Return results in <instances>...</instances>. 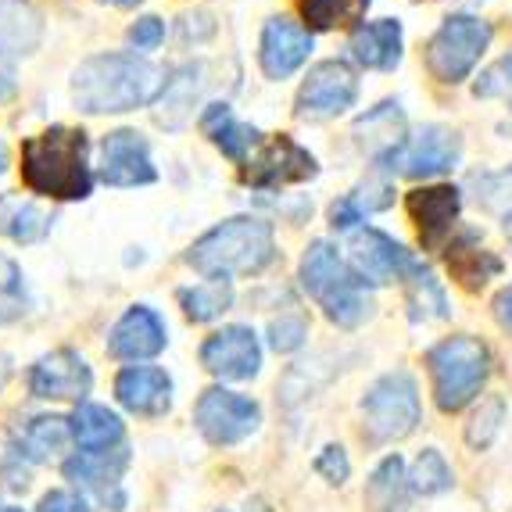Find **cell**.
I'll use <instances>...</instances> for the list:
<instances>
[{
  "mask_svg": "<svg viewBox=\"0 0 512 512\" xmlns=\"http://www.w3.org/2000/svg\"><path fill=\"white\" fill-rule=\"evenodd\" d=\"M405 487H409L405 462L398 459V455H387L366 484L369 509L373 512H405Z\"/></svg>",
  "mask_w": 512,
  "mask_h": 512,
  "instance_id": "cell-29",
  "label": "cell"
},
{
  "mask_svg": "<svg viewBox=\"0 0 512 512\" xmlns=\"http://www.w3.org/2000/svg\"><path fill=\"white\" fill-rule=\"evenodd\" d=\"M391 205H394V187H391V183L366 180V183H359V187L351 190L344 201H337V205H333L330 219H333V226H337V230H351V226H355V222H362L366 215L384 212V208H391Z\"/></svg>",
  "mask_w": 512,
  "mask_h": 512,
  "instance_id": "cell-27",
  "label": "cell"
},
{
  "mask_svg": "<svg viewBox=\"0 0 512 512\" xmlns=\"http://www.w3.org/2000/svg\"><path fill=\"white\" fill-rule=\"evenodd\" d=\"M165 323L158 319V312L147 305H133L126 316L115 323L108 337V351L122 362H140V359H154L165 351Z\"/></svg>",
  "mask_w": 512,
  "mask_h": 512,
  "instance_id": "cell-18",
  "label": "cell"
},
{
  "mask_svg": "<svg viewBox=\"0 0 512 512\" xmlns=\"http://www.w3.org/2000/svg\"><path fill=\"white\" fill-rule=\"evenodd\" d=\"M351 54L366 69H398V61H402V26L394 18H380V22L359 26L351 33Z\"/></svg>",
  "mask_w": 512,
  "mask_h": 512,
  "instance_id": "cell-23",
  "label": "cell"
},
{
  "mask_svg": "<svg viewBox=\"0 0 512 512\" xmlns=\"http://www.w3.org/2000/svg\"><path fill=\"white\" fill-rule=\"evenodd\" d=\"M194 423L205 434V441L237 444L258 430L262 409H258V402L244 398V394L226 391V387H212V391L201 394V402L194 409Z\"/></svg>",
  "mask_w": 512,
  "mask_h": 512,
  "instance_id": "cell-9",
  "label": "cell"
},
{
  "mask_svg": "<svg viewBox=\"0 0 512 512\" xmlns=\"http://www.w3.org/2000/svg\"><path fill=\"white\" fill-rule=\"evenodd\" d=\"M366 430L373 441H402L419 423V391L409 373H387L369 387L366 402Z\"/></svg>",
  "mask_w": 512,
  "mask_h": 512,
  "instance_id": "cell-7",
  "label": "cell"
},
{
  "mask_svg": "<svg viewBox=\"0 0 512 512\" xmlns=\"http://www.w3.org/2000/svg\"><path fill=\"white\" fill-rule=\"evenodd\" d=\"M359 97V76L344 61H323L308 72L298 90V115L301 119H333L355 104Z\"/></svg>",
  "mask_w": 512,
  "mask_h": 512,
  "instance_id": "cell-10",
  "label": "cell"
},
{
  "mask_svg": "<svg viewBox=\"0 0 512 512\" xmlns=\"http://www.w3.org/2000/svg\"><path fill=\"white\" fill-rule=\"evenodd\" d=\"M90 140L83 129L54 126L22 144V180L33 194L54 201H83L94 190L90 172Z\"/></svg>",
  "mask_w": 512,
  "mask_h": 512,
  "instance_id": "cell-2",
  "label": "cell"
},
{
  "mask_svg": "<svg viewBox=\"0 0 512 512\" xmlns=\"http://www.w3.org/2000/svg\"><path fill=\"white\" fill-rule=\"evenodd\" d=\"M308 54H312V33L305 26H298V22H291V18L283 15L265 22L258 58H262V72L269 79L294 76L308 61Z\"/></svg>",
  "mask_w": 512,
  "mask_h": 512,
  "instance_id": "cell-17",
  "label": "cell"
},
{
  "mask_svg": "<svg viewBox=\"0 0 512 512\" xmlns=\"http://www.w3.org/2000/svg\"><path fill=\"white\" fill-rule=\"evenodd\" d=\"M126 462H129L126 448H115V452H83L65 462V477H69L83 495L97 498V502H104V505L111 502L115 512H119L122 505H126V498H122V491H119V477H122V470H126Z\"/></svg>",
  "mask_w": 512,
  "mask_h": 512,
  "instance_id": "cell-16",
  "label": "cell"
},
{
  "mask_svg": "<svg viewBox=\"0 0 512 512\" xmlns=\"http://www.w3.org/2000/svg\"><path fill=\"white\" fill-rule=\"evenodd\" d=\"M319 172L316 158L291 140L287 133H276V137L262 140V144L251 151V158L244 162V183L258 190H276L287 187V183H305Z\"/></svg>",
  "mask_w": 512,
  "mask_h": 512,
  "instance_id": "cell-8",
  "label": "cell"
},
{
  "mask_svg": "<svg viewBox=\"0 0 512 512\" xmlns=\"http://www.w3.org/2000/svg\"><path fill=\"white\" fill-rule=\"evenodd\" d=\"M305 29H351L369 11V0H298Z\"/></svg>",
  "mask_w": 512,
  "mask_h": 512,
  "instance_id": "cell-31",
  "label": "cell"
},
{
  "mask_svg": "<svg viewBox=\"0 0 512 512\" xmlns=\"http://www.w3.org/2000/svg\"><path fill=\"white\" fill-rule=\"evenodd\" d=\"M495 308H498V319H502V326H509V330H512V287H505V291L498 294Z\"/></svg>",
  "mask_w": 512,
  "mask_h": 512,
  "instance_id": "cell-44",
  "label": "cell"
},
{
  "mask_svg": "<svg viewBox=\"0 0 512 512\" xmlns=\"http://www.w3.org/2000/svg\"><path fill=\"white\" fill-rule=\"evenodd\" d=\"M180 305L194 323H212L233 305V283L226 276H212V280L180 291Z\"/></svg>",
  "mask_w": 512,
  "mask_h": 512,
  "instance_id": "cell-32",
  "label": "cell"
},
{
  "mask_svg": "<svg viewBox=\"0 0 512 512\" xmlns=\"http://www.w3.org/2000/svg\"><path fill=\"white\" fill-rule=\"evenodd\" d=\"M427 366L430 376H434L437 409L459 412L487 384V376H491V351H487L484 341H477L470 333H459V337H448V341L430 348Z\"/></svg>",
  "mask_w": 512,
  "mask_h": 512,
  "instance_id": "cell-5",
  "label": "cell"
},
{
  "mask_svg": "<svg viewBox=\"0 0 512 512\" xmlns=\"http://www.w3.org/2000/svg\"><path fill=\"white\" fill-rule=\"evenodd\" d=\"M462 158V140L459 133L444 126H423L412 140H405V147L398 151L394 162L402 165L405 176L412 180H430L441 172H452Z\"/></svg>",
  "mask_w": 512,
  "mask_h": 512,
  "instance_id": "cell-15",
  "label": "cell"
},
{
  "mask_svg": "<svg viewBox=\"0 0 512 512\" xmlns=\"http://www.w3.org/2000/svg\"><path fill=\"white\" fill-rule=\"evenodd\" d=\"M0 512H26V509H18V505H0Z\"/></svg>",
  "mask_w": 512,
  "mask_h": 512,
  "instance_id": "cell-50",
  "label": "cell"
},
{
  "mask_svg": "<svg viewBox=\"0 0 512 512\" xmlns=\"http://www.w3.org/2000/svg\"><path fill=\"white\" fill-rule=\"evenodd\" d=\"M462 197L455 187H419L409 194V215L419 226V240L423 248H441L448 233H452L455 219H459Z\"/></svg>",
  "mask_w": 512,
  "mask_h": 512,
  "instance_id": "cell-19",
  "label": "cell"
},
{
  "mask_svg": "<svg viewBox=\"0 0 512 512\" xmlns=\"http://www.w3.org/2000/svg\"><path fill=\"white\" fill-rule=\"evenodd\" d=\"M94 387V373L86 366L83 355L61 348L43 355L29 373V391L36 398H54V402H83Z\"/></svg>",
  "mask_w": 512,
  "mask_h": 512,
  "instance_id": "cell-14",
  "label": "cell"
},
{
  "mask_svg": "<svg viewBox=\"0 0 512 512\" xmlns=\"http://www.w3.org/2000/svg\"><path fill=\"white\" fill-rule=\"evenodd\" d=\"M43 40V15L33 0H0V61L26 58Z\"/></svg>",
  "mask_w": 512,
  "mask_h": 512,
  "instance_id": "cell-21",
  "label": "cell"
},
{
  "mask_svg": "<svg viewBox=\"0 0 512 512\" xmlns=\"http://www.w3.org/2000/svg\"><path fill=\"white\" fill-rule=\"evenodd\" d=\"M201 366L219 380H251L262 369V348L248 326H222L201 348Z\"/></svg>",
  "mask_w": 512,
  "mask_h": 512,
  "instance_id": "cell-13",
  "label": "cell"
},
{
  "mask_svg": "<svg viewBox=\"0 0 512 512\" xmlns=\"http://www.w3.org/2000/svg\"><path fill=\"white\" fill-rule=\"evenodd\" d=\"M452 480H455L452 466L444 462V455L434 452V448H427V452L416 459V466H412L409 487L416 491V495H441V491L452 487Z\"/></svg>",
  "mask_w": 512,
  "mask_h": 512,
  "instance_id": "cell-34",
  "label": "cell"
},
{
  "mask_svg": "<svg viewBox=\"0 0 512 512\" xmlns=\"http://www.w3.org/2000/svg\"><path fill=\"white\" fill-rule=\"evenodd\" d=\"M448 269H452V276L462 283V287H470V291H480L491 276L502 273V262H498L495 255L487 248H480L477 237H462L459 244H452L448 248Z\"/></svg>",
  "mask_w": 512,
  "mask_h": 512,
  "instance_id": "cell-25",
  "label": "cell"
},
{
  "mask_svg": "<svg viewBox=\"0 0 512 512\" xmlns=\"http://www.w3.org/2000/svg\"><path fill=\"white\" fill-rule=\"evenodd\" d=\"M47 230H51V215L40 205L11 194L0 197V233L4 237L18 240V244H33V240L47 237Z\"/></svg>",
  "mask_w": 512,
  "mask_h": 512,
  "instance_id": "cell-28",
  "label": "cell"
},
{
  "mask_svg": "<svg viewBox=\"0 0 512 512\" xmlns=\"http://www.w3.org/2000/svg\"><path fill=\"white\" fill-rule=\"evenodd\" d=\"M108 4H119V8H129V4H137V0H108Z\"/></svg>",
  "mask_w": 512,
  "mask_h": 512,
  "instance_id": "cell-49",
  "label": "cell"
},
{
  "mask_svg": "<svg viewBox=\"0 0 512 512\" xmlns=\"http://www.w3.org/2000/svg\"><path fill=\"white\" fill-rule=\"evenodd\" d=\"M26 301V276L8 255H0V326L15 323L26 312Z\"/></svg>",
  "mask_w": 512,
  "mask_h": 512,
  "instance_id": "cell-35",
  "label": "cell"
},
{
  "mask_svg": "<svg viewBox=\"0 0 512 512\" xmlns=\"http://www.w3.org/2000/svg\"><path fill=\"white\" fill-rule=\"evenodd\" d=\"M351 269H355L362 280L384 287V283H394V280H409L419 269V262L398 244V240L387 237V233L359 230L351 237Z\"/></svg>",
  "mask_w": 512,
  "mask_h": 512,
  "instance_id": "cell-11",
  "label": "cell"
},
{
  "mask_svg": "<svg viewBox=\"0 0 512 512\" xmlns=\"http://www.w3.org/2000/svg\"><path fill=\"white\" fill-rule=\"evenodd\" d=\"M72 430L83 452H111L122 441V419L104 405H79L72 416Z\"/></svg>",
  "mask_w": 512,
  "mask_h": 512,
  "instance_id": "cell-26",
  "label": "cell"
},
{
  "mask_svg": "<svg viewBox=\"0 0 512 512\" xmlns=\"http://www.w3.org/2000/svg\"><path fill=\"white\" fill-rule=\"evenodd\" d=\"M76 441L72 419L65 416H40L29 423L26 430V455L33 462H51L61 452H69V444Z\"/></svg>",
  "mask_w": 512,
  "mask_h": 512,
  "instance_id": "cell-30",
  "label": "cell"
},
{
  "mask_svg": "<svg viewBox=\"0 0 512 512\" xmlns=\"http://www.w3.org/2000/svg\"><path fill=\"white\" fill-rule=\"evenodd\" d=\"M162 40H165V22L162 18H154V15L140 18L137 26L129 29V43H133L137 51H154Z\"/></svg>",
  "mask_w": 512,
  "mask_h": 512,
  "instance_id": "cell-41",
  "label": "cell"
},
{
  "mask_svg": "<svg viewBox=\"0 0 512 512\" xmlns=\"http://www.w3.org/2000/svg\"><path fill=\"white\" fill-rule=\"evenodd\" d=\"M8 380H11V359L0 351V391H4V384H8Z\"/></svg>",
  "mask_w": 512,
  "mask_h": 512,
  "instance_id": "cell-46",
  "label": "cell"
},
{
  "mask_svg": "<svg viewBox=\"0 0 512 512\" xmlns=\"http://www.w3.org/2000/svg\"><path fill=\"white\" fill-rule=\"evenodd\" d=\"M276 258V240L273 226L265 219H251V215H237L226 219L222 226L208 230L205 237L190 248L187 262L197 273L212 276H251L262 273L265 265Z\"/></svg>",
  "mask_w": 512,
  "mask_h": 512,
  "instance_id": "cell-3",
  "label": "cell"
},
{
  "mask_svg": "<svg viewBox=\"0 0 512 512\" xmlns=\"http://www.w3.org/2000/svg\"><path fill=\"white\" fill-rule=\"evenodd\" d=\"M505 237H509V244H512V212L505 215Z\"/></svg>",
  "mask_w": 512,
  "mask_h": 512,
  "instance_id": "cell-48",
  "label": "cell"
},
{
  "mask_svg": "<svg viewBox=\"0 0 512 512\" xmlns=\"http://www.w3.org/2000/svg\"><path fill=\"white\" fill-rule=\"evenodd\" d=\"M355 140L362 151H369L380 162H394L398 151L405 147V115L394 101L376 104L355 122Z\"/></svg>",
  "mask_w": 512,
  "mask_h": 512,
  "instance_id": "cell-22",
  "label": "cell"
},
{
  "mask_svg": "<svg viewBox=\"0 0 512 512\" xmlns=\"http://www.w3.org/2000/svg\"><path fill=\"white\" fill-rule=\"evenodd\" d=\"M409 308L412 319H444L448 316V298H444L441 283L419 265L409 276Z\"/></svg>",
  "mask_w": 512,
  "mask_h": 512,
  "instance_id": "cell-33",
  "label": "cell"
},
{
  "mask_svg": "<svg viewBox=\"0 0 512 512\" xmlns=\"http://www.w3.org/2000/svg\"><path fill=\"white\" fill-rule=\"evenodd\" d=\"M487 43H491V26L487 22H480L473 15H452L434 33V40L427 43V69L441 83H462L477 69Z\"/></svg>",
  "mask_w": 512,
  "mask_h": 512,
  "instance_id": "cell-6",
  "label": "cell"
},
{
  "mask_svg": "<svg viewBox=\"0 0 512 512\" xmlns=\"http://www.w3.org/2000/svg\"><path fill=\"white\" fill-rule=\"evenodd\" d=\"M473 90H477V97H502L512 108V54H505V58L495 61L487 72H480Z\"/></svg>",
  "mask_w": 512,
  "mask_h": 512,
  "instance_id": "cell-37",
  "label": "cell"
},
{
  "mask_svg": "<svg viewBox=\"0 0 512 512\" xmlns=\"http://www.w3.org/2000/svg\"><path fill=\"white\" fill-rule=\"evenodd\" d=\"M101 180L108 187H144L158 180L151 147L137 129H115L101 144Z\"/></svg>",
  "mask_w": 512,
  "mask_h": 512,
  "instance_id": "cell-12",
  "label": "cell"
},
{
  "mask_svg": "<svg viewBox=\"0 0 512 512\" xmlns=\"http://www.w3.org/2000/svg\"><path fill=\"white\" fill-rule=\"evenodd\" d=\"M316 473L330 480V484H344V480H348L351 462H348V455H344L341 444H326L323 455L316 459Z\"/></svg>",
  "mask_w": 512,
  "mask_h": 512,
  "instance_id": "cell-40",
  "label": "cell"
},
{
  "mask_svg": "<svg viewBox=\"0 0 512 512\" xmlns=\"http://www.w3.org/2000/svg\"><path fill=\"white\" fill-rule=\"evenodd\" d=\"M301 283L305 291L323 305L326 319L337 326H359L362 319L373 312V301L366 294V280H362L330 240H316L301 258Z\"/></svg>",
  "mask_w": 512,
  "mask_h": 512,
  "instance_id": "cell-4",
  "label": "cell"
},
{
  "mask_svg": "<svg viewBox=\"0 0 512 512\" xmlns=\"http://www.w3.org/2000/svg\"><path fill=\"white\" fill-rule=\"evenodd\" d=\"M115 398L137 416H165L172 409V380L158 366H129L115 380Z\"/></svg>",
  "mask_w": 512,
  "mask_h": 512,
  "instance_id": "cell-20",
  "label": "cell"
},
{
  "mask_svg": "<svg viewBox=\"0 0 512 512\" xmlns=\"http://www.w3.org/2000/svg\"><path fill=\"white\" fill-rule=\"evenodd\" d=\"M215 144L222 147V154H230L233 162H248V151H255V147L262 144V137H258L255 126H240V122H230V126H226L219 137H215Z\"/></svg>",
  "mask_w": 512,
  "mask_h": 512,
  "instance_id": "cell-38",
  "label": "cell"
},
{
  "mask_svg": "<svg viewBox=\"0 0 512 512\" xmlns=\"http://www.w3.org/2000/svg\"><path fill=\"white\" fill-rule=\"evenodd\" d=\"M165 72L137 54H94L72 76V97L86 115H122L158 101Z\"/></svg>",
  "mask_w": 512,
  "mask_h": 512,
  "instance_id": "cell-1",
  "label": "cell"
},
{
  "mask_svg": "<svg viewBox=\"0 0 512 512\" xmlns=\"http://www.w3.org/2000/svg\"><path fill=\"white\" fill-rule=\"evenodd\" d=\"M40 512H86V509H83V498L76 502V498L65 495V491H51V495L40 502Z\"/></svg>",
  "mask_w": 512,
  "mask_h": 512,
  "instance_id": "cell-43",
  "label": "cell"
},
{
  "mask_svg": "<svg viewBox=\"0 0 512 512\" xmlns=\"http://www.w3.org/2000/svg\"><path fill=\"white\" fill-rule=\"evenodd\" d=\"M201 65H187L180 69L172 79H165L162 94H158V122L169 129H180L187 122V115L194 111V101L201 94Z\"/></svg>",
  "mask_w": 512,
  "mask_h": 512,
  "instance_id": "cell-24",
  "label": "cell"
},
{
  "mask_svg": "<svg viewBox=\"0 0 512 512\" xmlns=\"http://www.w3.org/2000/svg\"><path fill=\"white\" fill-rule=\"evenodd\" d=\"M505 419V402L502 394H491L487 402H480V409L473 412L470 427H466V441L473 444V448H487V444L495 441L498 427H502Z\"/></svg>",
  "mask_w": 512,
  "mask_h": 512,
  "instance_id": "cell-36",
  "label": "cell"
},
{
  "mask_svg": "<svg viewBox=\"0 0 512 512\" xmlns=\"http://www.w3.org/2000/svg\"><path fill=\"white\" fill-rule=\"evenodd\" d=\"M308 337V326L301 316H280L273 326H269V344H273L276 351H294L301 348Z\"/></svg>",
  "mask_w": 512,
  "mask_h": 512,
  "instance_id": "cell-39",
  "label": "cell"
},
{
  "mask_svg": "<svg viewBox=\"0 0 512 512\" xmlns=\"http://www.w3.org/2000/svg\"><path fill=\"white\" fill-rule=\"evenodd\" d=\"M11 94H15V72H11V65L0 61V101L11 97Z\"/></svg>",
  "mask_w": 512,
  "mask_h": 512,
  "instance_id": "cell-45",
  "label": "cell"
},
{
  "mask_svg": "<svg viewBox=\"0 0 512 512\" xmlns=\"http://www.w3.org/2000/svg\"><path fill=\"white\" fill-rule=\"evenodd\" d=\"M8 169V144H4V140H0V172Z\"/></svg>",
  "mask_w": 512,
  "mask_h": 512,
  "instance_id": "cell-47",
  "label": "cell"
},
{
  "mask_svg": "<svg viewBox=\"0 0 512 512\" xmlns=\"http://www.w3.org/2000/svg\"><path fill=\"white\" fill-rule=\"evenodd\" d=\"M233 122V111H230V104H208V111L201 115V129H205L208 137H219L222 129L230 126Z\"/></svg>",
  "mask_w": 512,
  "mask_h": 512,
  "instance_id": "cell-42",
  "label": "cell"
}]
</instances>
